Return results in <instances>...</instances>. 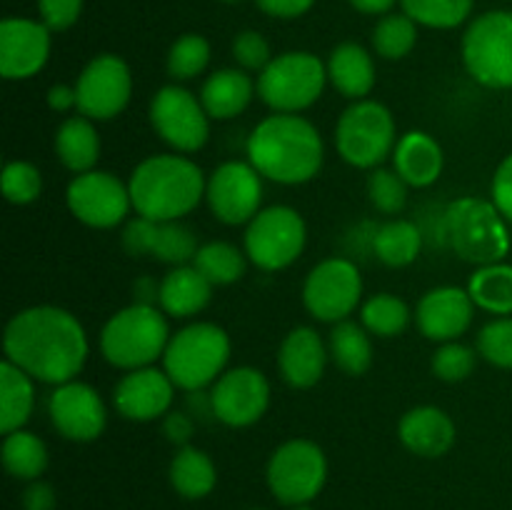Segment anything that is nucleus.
<instances>
[{
    "label": "nucleus",
    "mask_w": 512,
    "mask_h": 510,
    "mask_svg": "<svg viewBox=\"0 0 512 510\" xmlns=\"http://www.w3.org/2000/svg\"><path fill=\"white\" fill-rule=\"evenodd\" d=\"M210 43L198 33H185L170 45L168 75L173 80H193L208 68Z\"/></svg>",
    "instance_id": "nucleus-40"
},
{
    "label": "nucleus",
    "mask_w": 512,
    "mask_h": 510,
    "mask_svg": "<svg viewBox=\"0 0 512 510\" xmlns=\"http://www.w3.org/2000/svg\"><path fill=\"white\" fill-rule=\"evenodd\" d=\"M233 58L243 70H263L273 60L270 43L258 30H243L233 38Z\"/></svg>",
    "instance_id": "nucleus-45"
},
{
    "label": "nucleus",
    "mask_w": 512,
    "mask_h": 510,
    "mask_svg": "<svg viewBox=\"0 0 512 510\" xmlns=\"http://www.w3.org/2000/svg\"><path fill=\"white\" fill-rule=\"evenodd\" d=\"M78 113L90 120H113L133 98V73L120 55H95L75 80Z\"/></svg>",
    "instance_id": "nucleus-15"
},
{
    "label": "nucleus",
    "mask_w": 512,
    "mask_h": 510,
    "mask_svg": "<svg viewBox=\"0 0 512 510\" xmlns=\"http://www.w3.org/2000/svg\"><path fill=\"white\" fill-rule=\"evenodd\" d=\"M175 398V383L163 368L128 370L113 388V405L125 420L150 423L170 413Z\"/></svg>",
    "instance_id": "nucleus-20"
},
{
    "label": "nucleus",
    "mask_w": 512,
    "mask_h": 510,
    "mask_svg": "<svg viewBox=\"0 0 512 510\" xmlns=\"http://www.w3.org/2000/svg\"><path fill=\"white\" fill-rule=\"evenodd\" d=\"M398 438L410 453L420 458H440L453 448L455 423L443 408L418 405L400 418Z\"/></svg>",
    "instance_id": "nucleus-23"
},
{
    "label": "nucleus",
    "mask_w": 512,
    "mask_h": 510,
    "mask_svg": "<svg viewBox=\"0 0 512 510\" xmlns=\"http://www.w3.org/2000/svg\"><path fill=\"white\" fill-rule=\"evenodd\" d=\"M193 265L213 285H233L248 270V255L228 240H210L200 245Z\"/></svg>",
    "instance_id": "nucleus-35"
},
{
    "label": "nucleus",
    "mask_w": 512,
    "mask_h": 510,
    "mask_svg": "<svg viewBox=\"0 0 512 510\" xmlns=\"http://www.w3.org/2000/svg\"><path fill=\"white\" fill-rule=\"evenodd\" d=\"M163 433L170 443L178 445V448H185V445H190V440H193L195 420L190 418V413L170 410V413L163 418Z\"/></svg>",
    "instance_id": "nucleus-49"
},
{
    "label": "nucleus",
    "mask_w": 512,
    "mask_h": 510,
    "mask_svg": "<svg viewBox=\"0 0 512 510\" xmlns=\"http://www.w3.org/2000/svg\"><path fill=\"white\" fill-rule=\"evenodd\" d=\"M263 180V175L243 160L220 163L205 183L210 213L225 225H248L263 210Z\"/></svg>",
    "instance_id": "nucleus-16"
},
{
    "label": "nucleus",
    "mask_w": 512,
    "mask_h": 510,
    "mask_svg": "<svg viewBox=\"0 0 512 510\" xmlns=\"http://www.w3.org/2000/svg\"><path fill=\"white\" fill-rule=\"evenodd\" d=\"M48 415L53 428L73 443L98 440L108 425V410L100 393L78 378L55 385L48 398Z\"/></svg>",
    "instance_id": "nucleus-18"
},
{
    "label": "nucleus",
    "mask_w": 512,
    "mask_h": 510,
    "mask_svg": "<svg viewBox=\"0 0 512 510\" xmlns=\"http://www.w3.org/2000/svg\"><path fill=\"white\" fill-rule=\"evenodd\" d=\"M43 190V175L28 160H10L3 170V195L13 205H28L38 200Z\"/></svg>",
    "instance_id": "nucleus-44"
},
{
    "label": "nucleus",
    "mask_w": 512,
    "mask_h": 510,
    "mask_svg": "<svg viewBox=\"0 0 512 510\" xmlns=\"http://www.w3.org/2000/svg\"><path fill=\"white\" fill-rule=\"evenodd\" d=\"M230 335L215 323H188L170 335L163 353V370L175 388L185 393L205 390L225 373L230 360Z\"/></svg>",
    "instance_id": "nucleus-6"
},
{
    "label": "nucleus",
    "mask_w": 512,
    "mask_h": 510,
    "mask_svg": "<svg viewBox=\"0 0 512 510\" xmlns=\"http://www.w3.org/2000/svg\"><path fill=\"white\" fill-rule=\"evenodd\" d=\"M220 3H238V0H220Z\"/></svg>",
    "instance_id": "nucleus-56"
},
{
    "label": "nucleus",
    "mask_w": 512,
    "mask_h": 510,
    "mask_svg": "<svg viewBox=\"0 0 512 510\" xmlns=\"http://www.w3.org/2000/svg\"><path fill=\"white\" fill-rule=\"evenodd\" d=\"M205 173L183 153H160L140 160L128 180L133 210L155 223L183 220L205 198Z\"/></svg>",
    "instance_id": "nucleus-3"
},
{
    "label": "nucleus",
    "mask_w": 512,
    "mask_h": 510,
    "mask_svg": "<svg viewBox=\"0 0 512 510\" xmlns=\"http://www.w3.org/2000/svg\"><path fill=\"white\" fill-rule=\"evenodd\" d=\"M3 465L13 478L38 480L48 468V448L30 430L20 428L3 440Z\"/></svg>",
    "instance_id": "nucleus-34"
},
{
    "label": "nucleus",
    "mask_w": 512,
    "mask_h": 510,
    "mask_svg": "<svg viewBox=\"0 0 512 510\" xmlns=\"http://www.w3.org/2000/svg\"><path fill=\"white\" fill-rule=\"evenodd\" d=\"M268 378L258 368L240 365L220 375L210 388V403H213L215 420L228 428H248L255 425L270 408Z\"/></svg>",
    "instance_id": "nucleus-17"
},
{
    "label": "nucleus",
    "mask_w": 512,
    "mask_h": 510,
    "mask_svg": "<svg viewBox=\"0 0 512 510\" xmlns=\"http://www.w3.org/2000/svg\"><path fill=\"white\" fill-rule=\"evenodd\" d=\"M55 490L53 485L45 480H30V485L23 493V508L25 510H55Z\"/></svg>",
    "instance_id": "nucleus-51"
},
{
    "label": "nucleus",
    "mask_w": 512,
    "mask_h": 510,
    "mask_svg": "<svg viewBox=\"0 0 512 510\" xmlns=\"http://www.w3.org/2000/svg\"><path fill=\"white\" fill-rule=\"evenodd\" d=\"M55 155L70 173L80 175L95 170L100 158V135L93 120L85 115H70L55 130Z\"/></svg>",
    "instance_id": "nucleus-28"
},
{
    "label": "nucleus",
    "mask_w": 512,
    "mask_h": 510,
    "mask_svg": "<svg viewBox=\"0 0 512 510\" xmlns=\"http://www.w3.org/2000/svg\"><path fill=\"white\" fill-rule=\"evenodd\" d=\"M328 80L343 98L365 100L375 88V60L360 43L335 45L328 58Z\"/></svg>",
    "instance_id": "nucleus-27"
},
{
    "label": "nucleus",
    "mask_w": 512,
    "mask_h": 510,
    "mask_svg": "<svg viewBox=\"0 0 512 510\" xmlns=\"http://www.w3.org/2000/svg\"><path fill=\"white\" fill-rule=\"evenodd\" d=\"M408 303L393 293H375L360 305V323L370 335L378 338H395L410 325Z\"/></svg>",
    "instance_id": "nucleus-36"
},
{
    "label": "nucleus",
    "mask_w": 512,
    "mask_h": 510,
    "mask_svg": "<svg viewBox=\"0 0 512 510\" xmlns=\"http://www.w3.org/2000/svg\"><path fill=\"white\" fill-rule=\"evenodd\" d=\"M170 483H173L175 493H180L188 500L205 498L213 493L215 483H218V470H215L213 458L205 450L185 445L178 448L173 463H170Z\"/></svg>",
    "instance_id": "nucleus-31"
},
{
    "label": "nucleus",
    "mask_w": 512,
    "mask_h": 510,
    "mask_svg": "<svg viewBox=\"0 0 512 510\" xmlns=\"http://www.w3.org/2000/svg\"><path fill=\"white\" fill-rule=\"evenodd\" d=\"M35 408V380L25 370L3 360L0 365V430L15 433L30 420Z\"/></svg>",
    "instance_id": "nucleus-29"
},
{
    "label": "nucleus",
    "mask_w": 512,
    "mask_h": 510,
    "mask_svg": "<svg viewBox=\"0 0 512 510\" xmlns=\"http://www.w3.org/2000/svg\"><path fill=\"white\" fill-rule=\"evenodd\" d=\"M248 163L280 185H303L320 173L325 143L308 118L300 113H273L248 135Z\"/></svg>",
    "instance_id": "nucleus-2"
},
{
    "label": "nucleus",
    "mask_w": 512,
    "mask_h": 510,
    "mask_svg": "<svg viewBox=\"0 0 512 510\" xmlns=\"http://www.w3.org/2000/svg\"><path fill=\"white\" fill-rule=\"evenodd\" d=\"M473 315L475 303L468 288L438 285L420 298L415 308V325L433 343H450L468 333Z\"/></svg>",
    "instance_id": "nucleus-21"
},
{
    "label": "nucleus",
    "mask_w": 512,
    "mask_h": 510,
    "mask_svg": "<svg viewBox=\"0 0 512 510\" xmlns=\"http://www.w3.org/2000/svg\"><path fill=\"white\" fill-rule=\"evenodd\" d=\"M363 298V275L348 258H325L303 283V305L320 323L348 320Z\"/></svg>",
    "instance_id": "nucleus-13"
},
{
    "label": "nucleus",
    "mask_w": 512,
    "mask_h": 510,
    "mask_svg": "<svg viewBox=\"0 0 512 510\" xmlns=\"http://www.w3.org/2000/svg\"><path fill=\"white\" fill-rule=\"evenodd\" d=\"M403 13L418 25L438 30H453L473 13V0H400Z\"/></svg>",
    "instance_id": "nucleus-38"
},
{
    "label": "nucleus",
    "mask_w": 512,
    "mask_h": 510,
    "mask_svg": "<svg viewBox=\"0 0 512 510\" xmlns=\"http://www.w3.org/2000/svg\"><path fill=\"white\" fill-rule=\"evenodd\" d=\"M395 3H398V0H350V5H353L358 13L365 15H388Z\"/></svg>",
    "instance_id": "nucleus-54"
},
{
    "label": "nucleus",
    "mask_w": 512,
    "mask_h": 510,
    "mask_svg": "<svg viewBox=\"0 0 512 510\" xmlns=\"http://www.w3.org/2000/svg\"><path fill=\"white\" fill-rule=\"evenodd\" d=\"M463 65L483 88H512V10H488L468 25Z\"/></svg>",
    "instance_id": "nucleus-9"
},
{
    "label": "nucleus",
    "mask_w": 512,
    "mask_h": 510,
    "mask_svg": "<svg viewBox=\"0 0 512 510\" xmlns=\"http://www.w3.org/2000/svg\"><path fill=\"white\" fill-rule=\"evenodd\" d=\"M490 200L503 213V218L512 223V153L498 165L490 183Z\"/></svg>",
    "instance_id": "nucleus-48"
},
{
    "label": "nucleus",
    "mask_w": 512,
    "mask_h": 510,
    "mask_svg": "<svg viewBox=\"0 0 512 510\" xmlns=\"http://www.w3.org/2000/svg\"><path fill=\"white\" fill-rule=\"evenodd\" d=\"M168 318L158 305L133 303L108 318L100 333V353L113 368L138 370L163 360L170 340Z\"/></svg>",
    "instance_id": "nucleus-5"
},
{
    "label": "nucleus",
    "mask_w": 512,
    "mask_h": 510,
    "mask_svg": "<svg viewBox=\"0 0 512 510\" xmlns=\"http://www.w3.org/2000/svg\"><path fill=\"white\" fill-rule=\"evenodd\" d=\"M468 293L475 308L498 315V318L512 315V265L505 260L503 263L480 265L470 275Z\"/></svg>",
    "instance_id": "nucleus-33"
},
{
    "label": "nucleus",
    "mask_w": 512,
    "mask_h": 510,
    "mask_svg": "<svg viewBox=\"0 0 512 510\" xmlns=\"http://www.w3.org/2000/svg\"><path fill=\"white\" fill-rule=\"evenodd\" d=\"M200 243L193 228L183 223V220H170V223H160L158 238H155L153 258L165 265H190L198 255Z\"/></svg>",
    "instance_id": "nucleus-39"
},
{
    "label": "nucleus",
    "mask_w": 512,
    "mask_h": 510,
    "mask_svg": "<svg viewBox=\"0 0 512 510\" xmlns=\"http://www.w3.org/2000/svg\"><path fill=\"white\" fill-rule=\"evenodd\" d=\"M158 228L160 223L138 215V218L125 223L123 233H120V245H123V250L130 255V258H145V255H153Z\"/></svg>",
    "instance_id": "nucleus-46"
},
{
    "label": "nucleus",
    "mask_w": 512,
    "mask_h": 510,
    "mask_svg": "<svg viewBox=\"0 0 512 510\" xmlns=\"http://www.w3.org/2000/svg\"><path fill=\"white\" fill-rule=\"evenodd\" d=\"M293 510H313V508H308V505H295Z\"/></svg>",
    "instance_id": "nucleus-55"
},
{
    "label": "nucleus",
    "mask_w": 512,
    "mask_h": 510,
    "mask_svg": "<svg viewBox=\"0 0 512 510\" xmlns=\"http://www.w3.org/2000/svg\"><path fill=\"white\" fill-rule=\"evenodd\" d=\"M408 188L395 168H375L368 178V198L373 208L383 215L403 213L408 205Z\"/></svg>",
    "instance_id": "nucleus-42"
},
{
    "label": "nucleus",
    "mask_w": 512,
    "mask_h": 510,
    "mask_svg": "<svg viewBox=\"0 0 512 510\" xmlns=\"http://www.w3.org/2000/svg\"><path fill=\"white\" fill-rule=\"evenodd\" d=\"M45 98H48V105L55 110V113H68L70 108H78L75 85H53Z\"/></svg>",
    "instance_id": "nucleus-52"
},
{
    "label": "nucleus",
    "mask_w": 512,
    "mask_h": 510,
    "mask_svg": "<svg viewBox=\"0 0 512 510\" xmlns=\"http://www.w3.org/2000/svg\"><path fill=\"white\" fill-rule=\"evenodd\" d=\"M393 168L410 188H430L443 175L445 153L430 133L408 130L395 143Z\"/></svg>",
    "instance_id": "nucleus-24"
},
{
    "label": "nucleus",
    "mask_w": 512,
    "mask_h": 510,
    "mask_svg": "<svg viewBox=\"0 0 512 510\" xmlns=\"http://www.w3.org/2000/svg\"><path fill=\"white\" fill-rule=\"evenodd\" d=\"M5 360L33 380L63 385L75 380L90 355L88 333L70 310L33 305L8 320L3 333Z\"/></svg>",
    "instance_id": "nucleus-1"
},
{
    "label": "nucleus",
    "mask_w": 512,
    "mask_h": 510,
    "mask_svg": "<svg viewBox=\"0 0 512 510\" xmlns=\"http://www.w3.org/2000/svg\"><path fill=\"white\" fill-rule=\"evenodd\" d=\"M50 33L43 20L5 18L0 23V75L5 80H28L50 58Z\"/></svg>",
    "instance_id": "nucleus-19"
},
{
    "label": "nucleus",
    "mask_w": 512,
    "mask_h": 510,
    "mask_svg": "<svg viewBox=\"0 0 512 510\" xmlns=\"http://www.w3.org/2000/svg\"><path fill=\"white\" fill-rule=\"evenodd\" d=\"M260 10L270 18H300V15L308 13L310 8L315 5V0H255Z\"/></svg>",
    "instance_id": "nucleus-50"
},
{
    "label": "nucleus",
    "mask_w": 512,
    "mask_h": 510,
    "mask_svg": "<svg viewBox=\"0 0 512 510\" xmlns=\"http://www.w3.org/2000/svg\"><path fill=\"white\" fill-rule=\"evenodd\" d=\"M255 83L260 100L273 113H303L323 95L328 65L308 50H288L275 55Z\"/></svg>",
    "instance_id": "nucleus-7"
},
{
    "label": "nucleus",
    "mask_w": 512,
    "mask_h": 510,
    "mask_svg": "<svg viewBox=\"0 0 512 510\" xmlns=\"http://www.w3.org/2000/svg\"><path fill=\"white\" fill-rule=\"evenodd\" d=\"M135 303L143 305H158L160 300V283L153 278H140L133 288Z\"/></svg>",
    "instance_id": "nucleus-53"
},
{
    "label": "nucleus",
    "mask_w": 512,
    "mask_h": 510,
    "mask_svg": "<svg viewBox=\"0 0 512 510\" xmlns=\"http://www.w3.org/2000/svg\"><path fill=\"white\" fill-rule=\"evenodd\" d=\"M440 240L473 265L503 263L510 253L508 220L503 218L493 200L465 198L453 200L440 215Z\"/></svg>",
    "instance_id": "nucleus-4"
},
{
    "label": "nucleus",
    "mask_w": 512,
    "mask_h": 510,
    "mask_svg": "<svg viewBox=\"0 0 512 510\" xmlns=\"http://www.w3.org/2000/svg\"><path fill=\"white\" fill-rule=\"evenodd\" d=\"M475 365H478V348H470L460 340L440 343V348L433 353V360H430L433 375L443 383H463L473 375Z\"/></svg>",
    "instance_id": "nucleus-41"
},
{
    "label": "nucleus",
    "mask_w": 512,
    "mask_h": 510,
    "mask_svg": "<svg viewBox=\"0 0 512 510\" xmlns=\"http://www.w3.org/2000/svg\"><path fill=\"white\" fill-rule=\"evenodd\" d=\"M258 95V83L243 68H223L208 75L200 88V103L213 120H233Z\"/></svg>",
    "instance_id": "nucleus-26"
},
{
    "label": "nucleus",
    "mask_w": 512,
    "mask_h": 510,
    "mask_svg": "<svg viewBox=\"0 0 512 510\" xmlns=\"http://www.w3.org/2000/svg\"><path fill=\"white\" fill-rule=\"evenodd\" d=\"M213 288L215 285L193 263L175 265L160 280L158 308L170 318H193L208 308Z\"/></svg>",
    "instance_id": "nucleus-25"
},
{
    "label": "nucleus",
    "mask_w": 512,
    "mask_h": 510,
    "mask_svg": "<svg viewBox=\"0 0 512 510\" xmlns=\"http://www.w3.org/2000/svg\"><path fill=\"white\" fill-rule=\"evenodd\" d=\"M328 480V458L308 438H293L275 448L268 460L270 493L283 505H308Z\"/></svg>",
    "instance_id": "nucleus-11"
},
{
    "label": "nucleus",
    "mask_w": 512,
    "mask_h": 510,
    "mask_svg": "<svg viewBox=\"0 0 512 510\" xmlns=\"http://www.w3.org/2000/svg\"><path fill=\"white\" fill-rule=\"evenodd\" d=\"M398 143L395 118L378 100H355L343 110L335 125V148L353 168L375 170L393 158Z\"/></svg>",
    "instance_id": "nucleus-8"
},
{
    "label": "nucleus",
    "mask_w": 512,
    "mask_h": 510,
    "mask_svg": "<svg viewBox=\"0 0 512 510\" xmlns=\"http://www.w3.org/2000/svg\"><path fill=\"white\" fill-rule=\"evenodd\" d=\"M328 345L310 325H298L283 338L278 348V370L295 390H308L320 383L328 365Z\"/></svg>",
    "instance_id": "nucleus-22"
},
{
    "label": "nucleus",
    "mask_w": 512,
    "mask_h": 510,
    "mask_svg": "<svg viewBox=\"0 0 512 510\" xmlns=\"http://www.w3.org/2000/svg\"><path fill=\"white\" fill-rule=\"evenodd\" d=\"M423 248V233L413 220L393 218L373 233V253L388 268H405L415 263Z\"/></svg>",
    "instance_id": "nucleus-32"
},
{
    "label": "nucleus",
    "mask_w": 512,
    "mask_h": 510,
    "mask_svg": "<svg viewBox=\"0 0 512 510\" xmlns=\"http://www.w3.org/2000/svg\"><path fill=\"white\" fill-rule=\"evenodd\" d=\"M328 353L335 368L343 370L345 375L360 378L373 365V340L370 333L363 328V323H353V320H340L333 325L328 340Z\"/></svg>",
    "instance_id": "nucleus-30"
},
{
    "label": "nucleus",
    "mask_w": 512,
    "mask_h": 510,
    "mask_svg": "<svg viewBox=\"0 0 512 510\" xmlns=\"http://www.w3.org/2000/svg\"><path fill=\"white\" fill-rule=\"evenodd\" d=\"M43 23L50 30H68L83 13V0H38Z\"/></svg>",
    "instance_id": "nucleus-47"
},
{
    "label": "nucleus",
    "mask_w": 512,
    "mask_h": 510,
    "mask_svg": "<svg viewBox=\"0 0 512 510\" xmlns=\"http://www.w3.org/2000/svg\"><path fill=\"white\" fill-rule=\"evenodd\" d=\"M308 243V225L303 215L290 205L263 208L245 225L243 250L250 263L260 270H283L303 255Z\"/></svg>",
    "instance_id": "nucleus-10"
},
{
    "label": "nucleus",
    "mask_w": 512,
    "mask_h": 510,
    "mask_svg": "<svg viewBox=\"0 0 512 510\" xmlns=\"http://www.w3.org/2000/svg\"><path fill=\"white\" fill-rule=\"evenodd\" d=\"M150 125L175 153H198L210 138V115L183 85H163L150 100Z\"/></svg>",
    "instance_id": "nucleus-12"
},
{
    "label": "nucleus",
    "mask_w": 512,
    "mask_h": 510,
    "mask_svg": "<svg viewBox=\"0 0 512 510\" xmlns=\"http://www.w3.org/2000/svg\"><path fill=\"white\" fill-rule=\"evenodd\" d=\"M478 355L495 368L512 370V318L503 315L485 323L478 333Z\"/></svg>",
    "instance_id": "nucleus-43"
},
{
    "label": "nucleus",
    "mask_w": 512,
    "mask_h": 510,
    "mask_svg": "<svg viewBox=\"0 0 512 510\" xmlns=\"http://www.w3.org/2000/svg\"><path fill=\"white\" fill-rule=\"evenodd\" d=\"M415 43H418V23L405 13L385 15L373 30V48L385 60L405 58Z\"/></svg>",
    "instance_id": "nucleus-37"
},
{
    "label": "nucleus",
    "mask_w": 512,
    "mask_h": 510,
    "mask_svg": "<svg viewBox=\"0 0 512 510\" xmlns=\"http://www.w3.org/2000/svg\"><path fill=\"white\" fill-rule=\"evenodd\" d=\"M68 210L88 228L110 230L128 220L133 210L128 183L108 170H88L70 180L65 190Z\"/></svg>",
    "instance_id": "nucleus-14"
}]
</instances>
